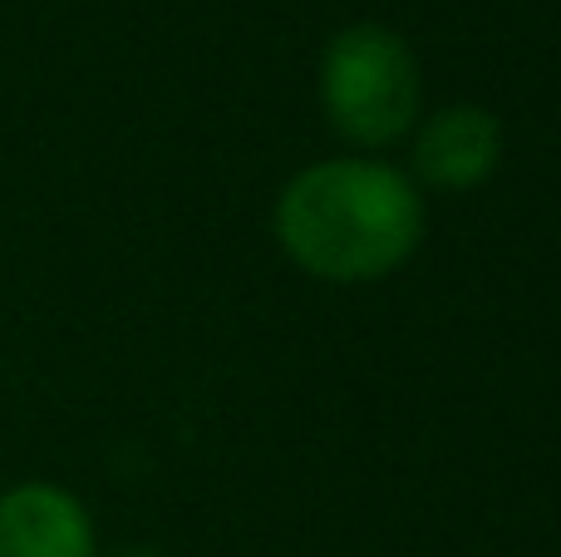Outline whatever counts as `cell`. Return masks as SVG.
<instances>
[{
  "mask_svg": "<svg viewBox=\"0 0 561 557\" xmlns=\"http://www.w3.org/2000/svg\"><path fill=\"white\" fill-rule=\"evenodd\" d=\"M0 557H94V528L65 489L20 484L0 499Z\"/></svg>",
  "mask_w": 561,
  "mask_h": 557,
  "instance_id": "3",
  "label": "cell"
},
{
  "mask_svg": "<svg viewBox=\"0 0 561 557\" xmlns=\"http://www.w3.org/2000/svg\"><path fill=\"white\" fill-rule=\"evenodd\" d=\"M497 154H503V128L478 104L444 109L414 138V168L434 187H478L497 168Z\"/></svg>",
  "mask_w": 561,
  "mask_h": 557,
  "instance_id": "4",
  "label": "cell"
},
{
  "mask_svg": "<svg viewBox=\"0 0 561 557\" xmlns=\"http://www.w3.org/2000/svg\"><path fill=\"white\" fill-rule=\"evenodd\" d=\"M276 237L290 262L320 282H375L419 247L424 203L394 168L330 158L286 183L276 203Z\"/></svg>",
  "mask_w": 561,
  "mask_h": 557,
  "instance_id": "1",
  "label": "cell"
},
{
  "mask_svg": "<svg viewBox=\"0 0 561 557\" xmlns=\"http://www.w3.org/2000/svg\"><path fill=\"white\" fill-rule=\"evenodd\" d=\"M320 104L355 144H394L419 114V65L385 25H350L320 65Z\"/></svg>",
  "mask_w": 561,
  "mask_h": 557,
  "instance_id": "2",
  "label": "cell"
}]
</instances>
